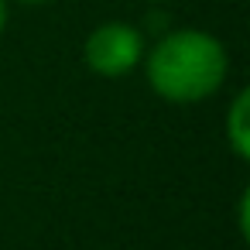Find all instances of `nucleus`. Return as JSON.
Segmentation results:
<instances>
[{
  "label": "nucleus",
  "instance_id": "6",
  "mask_svg": "<svg viewBox=\"0 0 250 250\" xmlns=\"http://www.w3.org/2000/svg\"><path fill=\"white\" fill-rule=\"evenodd\" d=\"M18 4H28V7H45V4H55V0H18Z\"/></svg>",
  "mask_w": 250,
  "mask_h": 250
},
{
  "label": "nucleus",
  "instance_id": "7",
  "mask_svg": "<svg viewBox=\"0 0 250 250\" xmlns=\"http://www.w3.org/2000/svg\"><path fill=\"white\" fill-rule=\"evenodd\" d=\"M141 4H151V7H158V4H171V0H141Z\"/></svg>",
  "mask_w": 250,
  "mask_h": 250
},
{
  "label": "nucleus",
  "instance_id": "5",
  "mask_svg": "<svg viewBox=\"0 0 250 250\" xmlns=\"http://www.w3.org/2000/svg\"><path fill=\"white\" fill-rule=\"evenodd\" d=\"M7 18H11V4L0 0V35H4V28H7Z\"/></svg>",
  "mask_w": 250,
  "mask_h": 250
},
{
  "label": "nucleus",
  "instance_id": "4",
  "mask_svg": "<svg viewBox=\"0 0 250 250\" xmlns=\"http://www.w3.org/2000/svg\"><path fill=\"white\" fill-rule=\"evenodd\" d=\"M236 229L243 240H250V188L240 192V202H236Z\"/></svg>",
  "mask_w": 250,
  "mask_h": 250
},
{
  "label": "nucleus",
  "instance_id": "1",
  "mask_svg": "<svg viewBox=\"0 0 250 250\" xmlns=\"http://www.w3.org/2000/svg\"><path fill=\"white\" fill-rule=\"evenodd\" d=\"M144 76L165 103H206L229 76V52L212 31L171 28L144 52Z\"/></svg>",
  "mask_w": 250,
  "mask_h": 250
},
{
  "label": "nucleus",
  "instance_id": "3",
  "mask_svg": "<svg viewBox=\"0 0 250 250\" xmlns=\"http://www.w3.org/2000/svg\"><path fill=\"white\" fill-rule=\"evenodd\" d=\"M223 134L229 151L240 161H250V89H236L229 106H226V120H223Z\"/></svg>",
  "mask_w": 250,
  "mask_h": 250
},
{
  "label": "nucleus",
  "instance_id": "2",
  "mask_svg": "<svg viewBox=\"0 0 250 250\" xmlns=\"http://www.w3.org/2000/svg\"><path fill=\"white\" fill-rule=\"evenodd\" d=\"M144 31L130 21H100L83 42V62L100 79H124L144 62Z\"/></svg>",
  "mask_w": 250,
  "mask_h": 250
}]
</instances>
